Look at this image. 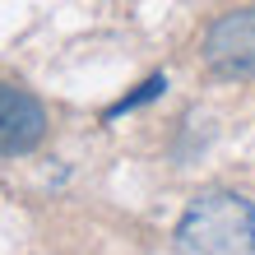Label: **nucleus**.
Segmentation results:
<instances>
[{
  "label": "nucleus",
  "mask_w": 255,
  "mask_h": 255,
  "mask_svg": "<svg viewBox=\"0 0 255 255\" xmlns=\"http://www.w3.org/2000/svg\"><path fill=\"white\" fill-rule=\"evenodd\" d=\"M47 134V112L42 102L19 84H0V158L33 153Z\"/></svg>",
  "instance_id": "nucleus-3"
},
{
  "label": "nucleus",
  "mask_w": 255,
  "mask_h": 255,
  "mask_svg": "<svg viewBox=\"0 0 255 255\" xmlns=\"http://www.w3.org/2000/svg\"><path fill=\"white\" fill-rule=\"evenodd\" d=\"M162 88H167V79H162V74H153V79H148L144 88H134L130 98H121V102H116V107H107V121H116V116H121V112H134V107H139V102H148V98H158Z\"/></svg>",
  "instance_id": "nucleus-4"
},
{
  "label": "nucleus",
  "mask_w": 255,
  "mask_h": 255,
  "mask_svg": "<svg viewBox=\"0 0 255 255\" xmlns=\"http://www.w3.org/2000/svg\"><path fill=\"white\" fill-rule=\"evenodd\" d=\"M204 65L218 79H251L255 74V9H232L209 23Z\"/></svg>",
  "instance_id": "nucleus-2"
},
{
  "label": "nucleus",
  "mask_w": 255,
  "mask_h": 255,
  "mask_svg": "<svg viewBox=\"0 0 255 255\" xmlns=\"http://www.w3.org/2000/svg\"><path fill=\"white\" fill-rule=\"evenodd\" d=\"M181 255H255V209L237 190H204L176 223Z\"/></svg>",
  "instance_id": "nucleus-1"
}]
</instances>
